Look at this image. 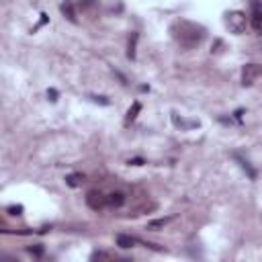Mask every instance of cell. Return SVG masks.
Instances as JSON below:
<instances>
[{"label":"cell","mask_w":262,"mask_h":262,"mask_svg":"<svg viewBox=\"0 0 262 262\" xmlns=\"http://www.w3.org/2000/svg\"><path fill=\"white\" fill-rule=\"evenodd\" d=\"M226 27L230 29V33L242 35V33L246 31V27H248V17H246V13H242V11H230V13L226 15Z\"/></svg>","instance_id":"obj_2"},{"label":"cell","mask_w":262,"mask_h":262,"mask_svg":"<svg viewBox=\"0 0 262 262\" xmlns=\"http://www.w3.org/2000/svg\"><path fill=\"white\" fill-rule=\"evenodd\" d=\"M60 11L62 15L70 21V23H78V17H76V9H74V3L72 0H64V3L60 5Z\"/></svg>","instance_id":"obj_6"},{"label":"cell","mask_w":262,"mask_h":262,"mask_svg":"<svg viewBox=\"0 0 262 262\" xmlns=\"http://www.w3.org/2000/svg\"><path fill=\"white\" fill-rule=\"evenodd\" d=\"M47 96H49V100H51V102H56V100H58V92H56L54 88L47 90Z\"/></svg>","instance_id":"obj_17"},{"label":"cell","mask_w":262,"mask_h":262,"mask_svg":"<svg viewBox=\"0 0 262 262\" xmlns=\"http://www.w3.org/2000/svg\"><path fill=\"white\" fill-rule=\"evenodd\" d=\"M137 242H139V240H135V238H131V236H125V234H119V236H117V246H119V248H133Z\"/></svg>","instance_id":"obj_10"},{"label":"cell","mask_w":262,"mask_h":262,"mask_svg":"<svg viewBox=\"0 0 262 262\" xmlns=\"http://www.w3.org/2000/svg\"><path fill=\"white\" fill-rule=\"evenodd\" d=\"M86 205L90 209H94V211H100V209H104V205H107V195H102L100 191H90L86 195Z\"/></svg>","instance_id":"obj_4"},{"label":"cell","mask_w":262,"mask_h":262,"mask_svg":"<svg viewBox=\"0 0 262 262\" xmlns=\"http://www.w3.org/2000/svg\"><path fill=\"white\" fill-rule=\"evenodd\" d=\"M92 100L94 102H100V104H109V100L104 98V96H92Z\"/></svg>","instance_id":"obj_18"},{"label":"cell","mask_w":262,"mask_h":262,"mask_svg":"<svg viewBox=\"0 0 262 262\" xmlns=\"http://www.w3.org/2000/svg\"><path fill=\"white\" fill-rule=\"evenodd\" d=\"M90 258H92V260H113L115 256H113V254H107V252H94Z\"/></svg>","instance_id":"obj_14"},{"label":"cell","mask_w":262,"mask_h":262,"mask_svg":"<svg viewBox=\"0 0 262 262\" xmlns=\"http://www.w3.org/2000/svg\"><path fill=\"white\" fill-rule=\"evenodd\" d=\"M137 39H139V35H137V33H131L129 43H127V58H129V60H135V45H137Z\"/></svg>","instance_id":"obj_11"},{"label":"cell","mask_w":262,"mask_h":262,"mask_svg":"<svg viewBox=\"0 0 262 262\" xmlns=\"http://www.w3.org/2000/svg\"><path fill=\"white\" fill-rule=\"evenodd\" d=\"M234 158L238 160L240 168H242V170H244V172H246V174H248V176H250V178L254 180V178H256V170H254V168L250 166V162H248V160H244V158H242V156H240V154H234Z\"/></svg>","instance_id":"obj_9"},{"label":"cell","mask_w":262,"mask_h":262,"mask_svg":"<svg viewBox=\"0 0 262 262\" xmlns=\"http://www.w3.org/2000/svg\"><path fill=\"white\" fill-rule=\"evenodd\" d=\"M129 164H131V166H141L143 160H141V158H133V160H129Z\"/></svg>","instance_id":"obj_19"},{"label":"cell","mask_w":262,"mask_h":262,"mask_svg":"<svg viewBox=\"0 0 262 262\" xmlns=\"http://www.w3.org/2000/svg\"><path fill=\"white\" fill-rule=\"evenodd\" d=\"M82 178H84L82 174H70V176L66 178V182H68L70 186H78V184L82 182Z\"/></svg>","instance_id":"obj_13"},{"label":"cell","mask_w":262,"mask_h":262,"mask_svg":"<svg viewBox=\"0 0 262 262\" xmlns=\"http://www.w3.org/2000/svg\"><path fill=\"white\" fill-rule=\"evenodd\" d=\"M170 219H172V217H164V219L149 221V223H147V230H160V228H164L166 223H170Z\"/></svg>","instance_id":"obj_12"},{"label":"cell","mask_w":262,"mask_h":262,"mask_svg":"<svg viewBox=\"0 0 262 262\" xmlns=\"http://www.w3.org/2000/svg\"><path fill=\"white\" fill-rule=\"evenodd\" d=\"M107 205H111V207H123L125 205V195L121 193V191H115V193H111V195H107Z\"/></svg>","instance_id":"obj_7"},{"label":"cell","mask_w":262,"mask_h":262,"mask_svg":"<svg viewBox=\"0 0 262 262\" xmlns=\"http://www.w3.org/2000/svg\"><path fill=\"white\" fill-rule=\"evenodd\" d=\"M29 252H31L33 256H41V254H43V248H41V246H35V248H29Z\"/></svg>","instance_id":"obj_16"},{"label":"cell","mask_w":262,"mask_h":262,"mask_svg":"<svg viewBox=\"0 0 262 262\" xmlns=\"http://www.w3.org/2000/svg\"><path fill=\"white\" fill-rule=\"evenodd\" d=\"M9 213H11V215H21V213H23V205H13V207H9Z\"/></svg>","instance_id":"obj_15"},{"label":"cell","mask_w":262,"mask_h":262,"mask_svg":"<svg viewBox=\"0 0 262 262\" xmlns=\"http://www.w3.org/2000/svg\"><path fill=\"white\" fill-rule=\"evenodd\" d=\"M262 76V66L260 64H246L242 68V84L244 86H252L256 82V78Z\"/></svg>","instance_id":"obj_3"},{"label":"cell","mask_w":262,"mask_h":262,"mask_svg":"<svg viewBox=\"0 0 262 262\" xmlns=\"http://www.w3.org/2000/svg\"><path fill=\"white\" fill-rule=\"evenodd\" d=\"M139 111H141V102L139 100H135L131 107H129V111H127V115H125V125H129V123H133L135 119H137V115H139Z\"/></svg>","instance_id":"obj_8"},{"label":"cell","mask_w":262,"mask_h":262,"mask_svg":"<svg viewBox=\"0 0 262 262\" xmlns=\"http://www.w3.org/2000/svg\"><path fill=\"white\" fill-rule=\"evenodd\" d=\"M170 33L176 39V43H180V47H184V49H193V47L201 45V41L205 39V29L201 25L182 21V19L172 23Z\"/></svg>","instance_id":"obj_1"},{"label":"cell","mask_w":262,"mask_h":262,"mask_svg":"<svg viewBox=\"0 0 262 262\" xmlns=\"http://www.w3.org/2000/svg\"><path fill=\"white\" fill-rule=\"evenodd\" d=\"M250 25L254 29V33L262 35V9L254 3V9H252V15H250Z\"/></svg>","instance_id":"obj_5"}]
</instances>
